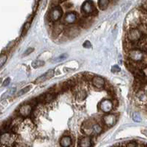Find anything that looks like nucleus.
<instances>
[{"mask_svg": "<svg viewBox=\"0 0 147 147\" xmlns=\"http://www.w3.org/2000/svg\"><path fill=\"white\" fill-rule=\"evenodd\" d=\"M81 131L87 136L98 135L101 133L102 128L98 123H93L90 120H87L83 123L81 126Z\"/></svg>", "mask_w": 147, "mask_h": 147, "instance_id": "nucleus-1", "label": "nucleus"}, {"mask_svg": "<svg viewBox=\"0 0 147 147\" xmlns=\"http://www.w3.org/2000/svg\"><path fill=\"white\" fill-rule=\"evenodd\" d=\"M17 136L15 133H5L1 136V142L2 145H5L9 147L14 146L16 142Z\"/></svg>", "mask_w": 147, "mask_h": 147, "instance_id": "nucleus-2", "label": "nucleus"}, {"mask_svg": "<svg viewBox=\"0 0 147 147\" xmlns=\"http://www.w3.org/2000/svg\"><path fill=\"white\" fill-rule=\"evenodd\" d=\"M145 52L140 49H133L128 51V55L127 57L129 61L135 63H139L142 60L144 57Z\"/></svg>", "mask_w": 147, "mask_h": 147, "instance_id": "nucleus-3", "label": "nucleus"}, {"mask_svg": "<svg viewBox=\"0 0 147 147\" xmlns=\"http://www.w3.org/2000/svg\"><path fill=\"white\" fill-rule=\"evenodd\" d=\"M142 32L138 28H132L127 32L126 39L131 43H137L142 38Z\"/></svg>", "mask_w": 147, "mask_h": 147, "instance_id": "nucleus-4", "label": "nucleus"}, {"mask_svg": "<svg viewBox=\"0 0 147 147\" xmlns=\"http://www.w3.org/2000/svg\"><path fill=\"white\" fill-rule=\"evenodd\" d=\"M96 7L94 6V2L92 1H86L83 3L82 6H81V12L83 15L84 16H88V15H91L92 12L95 10Z\"/></svg>", "mask_w": 147, "mask_h": 147, "instance_id": "nucleus-5", "label": "nucleus"}, {"mask_svg": "<svg viewBox=\"0 0 147 147\" xmlns=\"http://www.w3.org/2000/svg\"><path fill=\"white\" fill-rule=\"evenodd\" d=\"M62 9L58 5L57 7L52 8L49 13V20L51 22H57L61 18Z\"/></svg>", "mask_w": 147, "mask_h": 147, "instance_id": "nucleus-6", "label": "nucleus"}, {"mask_svg": "<svg viewBox=\"0 0 147 147\" xmlns=\"http://www.w3.org/2000/svg\"><path fill=\"white\" fill-rule=\"evenodd\" d=\"M99 108L101 111L104 113H108L111 111L113 108V101L108 99H105L101 101L100 104H99Z\"/></svg>", "mask_w": 147, "mask_h": 147, "instance_id": "nucleus-7", "label": "nucleus"}, {"mask_svg": "<svg viewBox=\"0 0 147 147\" xmlns=\"http://www.w3.org/2000/svg\"><path fill=\"white\" fill-rule=\"evenodd\" d=\"M80 33V29L78 26H70V27L64 29V34L66 37L68 38H75L76 36H78Z\"/></svg>", "mask_w": 147, "mask_h": 147, "instance_id": "nucleus-8", "label": "nucleus"}, {"mask_svg": "<svg viewBox=\"0 0 147 147\" xmlns=\"http://www.w3.org/2000/svg\"><path fill=\"white\" fill-rule=\"evenodd\" d=\"M103 123L108 126H113L116 124L117 120V116L114 114H107L103 117Z\"/></svg>", "mask_w": 147, "mask_h": 147, "instance_id": "nucleus-9", "label": "nucleus"}, {"mask_svg": "<svg viewBox=\"0 0 147 147\" xmlns=\"http://www.w3.org/2000/svg\"><path fill=\"white\" fill-rule=\"evenodd\" d=\"M92 84L94 85V87L98 89H102L105 86V80L103 78L99 76H94L92 79Z\"/></svg>", "mask_w": 147, "mask_h": 147, "instance_id": "nucleus-10", "label": "nucleus"}, {"mask_svg": "<svg viewBox=\"0 0 147 147\" xmlns=\"http://www.w3.org/2000/svg\"><path fill=\"white\" fill-rule=\"evenodd\" d=\"M77 21V14L74 11H70V12H67L64 16V22L65 24H68L71 25Z\"/></svg>", "mask_w": 147, "mask_h": 147, "instance_id": "nucleus-11", "label": "nucleus"}, {"mask_svg": "<svg viewBox=\"0 0 147 147\" xmlns=\"http://www.w3.org/2000/svg\"><path fill=\"white\" fill-rule=\"evenodd\" d=\"M32 107L30 104H24L19 108V114L22 117H28L32 113Z\"/></svg>", "mask_w": 147, "mask_h": 147, "instance_id": "nucleus-12", "label": "nucleus"}, {"mask_svg": "<svg viewBox=\"0 0 147 147\" xmlns=\"http://www.w3.org/2000/svg\"><path fill=\"white\" fill-rule=\"evenodd\" d=\"M137 49H140L142 51H147V35L144 34L142 35L141 39L138 41L137 43Z\"/></svg>", "mask_w": 147, "mask_h": 147, "instance_id": "nucleus-13", "label": "nucleus"}, {"mask_svg": "<svg viewBox=\"0 0 147 147\" xmlns=\"http://www.w3.org/2000/svg\"><path fill=\"white\" fill-rule=\"evenodd\" d=\"M91 139L88 136H86L80 138V140H79V142H78L79 147H90L91 146Z\"/></svg>", "mask_w": 147, "mask_h": 147, "instance_id": "nucleus-14", "label": "nucleus"}, {"mask_svg": "<svg viewBox=\"0 0 147 147\" xmlns=\"http://www.w3.org/2000/svg\"><path fill=\"white\" fill-rule=\"evenodd\" d=\"M55 74V71H53V70H49V71L45 73L44 75L41 76V77H39L36 79V80L34 81L35 84H38V83H40V82H42V81H45L46 80H48V79H50L51 78L54 76Z\"/></svg>", "mask_w": 147, "mask_h": 147, "instance_id": "nucleus-15", "label": "nucleus"}, {"mask_svg": "<svg viewBox=\"0 0 147 147\" xmlns=\"http://www.w3.org/2000/svg\"><path fill=\"white\" fill-rule=\"evenodd\" d=\"M71 143H72V140L69 136H64L60 140V145L61 147H69Z\"/></svg>", "mask_w": 147, "mask_h": 147, "instance_id": "nucleus-16", "label": "nucleus"}, {"mask_svg": "<svg viewBox=\"0 0 147 147\" xmlns=\"http://www.w3.org/2000/svg\"><path fill=\"white\" fill-rule=\"evenodd\" d=\"M110 2L108 0H100L98 2V6L101 10H105L108 7Z\"/></svg>", "mask_w": 147, "mask_h": 147, "instance_id": "nucleus-17", "label": "nucleus"}, {"mask_svg": "<svg viewBox=\"0 0 147 147\" xmlns=\"http://www.w3.org/2000/svg\"><path fill=\"white\" fill-rule=\"evenodd\" d=\"M87 96V93L85 90H80L78 92L77 95H76V97H77V100L78 101H82L84 100Z\"/></svg>", "mask_w": 147, "mask_h": 147, "instance_id": "nucleus-18", "label": "nucleus"}, {"mask_svg": "<svg viewBox=\"0 0 147 147\" xmlns=\"http://www.w3.org/2000/svg\"><path fill=\"white\" fill-rule=\"evenodd\" d=\"M56 96V94H51V93H48V94H45V103H50L51 101H52L55 98Z\"/></svg>", "mask_w": 147, "mask_h": 147, "instance_id": "nucleus-19", "label": "nucleus"}, {"mask_svg": "<svg viewBox=\"0 0 147 147\" xmlns=\"http://www.w3.org/2000/svg\"><path fill=\"white\" fill-rule=\"evenodd\" d=\"M45 65V62L43 61H39V60H36L32 62V66L34 67V68H37V67H40L41 66H44Z\"/></svg>", "mask_w": 147, "mask_h": 147, "instance_id": "nucleus-20", "label": "nucleus"}, {"mask_svg": "<svg viewBox=\"0 0 147 147\" xmlns=\"http://www.w3.org/2000/svg\"><path fill=\"white\" fill-rule=\"evenodd\" d=\"M30 89H31V86H27V87H25V88H23L22 90H21L20 91H18V93H17V94H16V96H22V95H23V94H26L27 92L29 91Z\"/></svg>", "mask_w": 147, "mask_h": 147, "instance_id": "nucleus-21", "label": "nucleus"}, {"mask_svg": "<svg viewBox=\"0 0 147 147\" xmlns=\"http://www.w3.org/2000/svg\"><path fill=\"white\" fill-rule=\"evenodd\" d=\"M6 61H7V55L2 54V55H1V57H0V67H1L4 65L5 63L6 62Z\"/></svg>", "mask_w": 147, "mask_h": 147, "instance_id": "nucleus-22", "label": "nucleus"}, {"mask_svg": "<svg viewBox=\"0 0 147 147\" xmlns=\"http://www.w3.org/2000/svg\"><path fill=\"white\" fill-rule=\"evenodd\" d=\"M30 26H31V23H30V22L25 23V25H24V28H23V30H22V36H23L24 34H25V33L28 32V30L30 28Z\"/></svg>", "mask_w": 147, "mask_h": 147, "instance_id": "nucleus-23", "label": "nucleus"}, {"mask_svg": "<svg viewBox=\"0 0 147 147\" xmlns=\"http://www.w3.org/2000/svg\"><path fill=\"white\" fill-rule=\"evenodd\" d=\"M133 119L135 122L139 123V122H140L142 120V118H141V117L140 116V114H138L137 113H133Z\"/></svg>", "mask_w": 147, "mask_h": 147, "instance_id": "nucleus-24", "label": "nucleus"}, {"mask_svg": "<svg viewBox=\"0 0 147 147\" xmlns=\"http://www.w3.org/2000/svg\"><path fill=\"white\" fill-rule=\"evenodd\" d=\"M111 71H112L113 73H118V72L120 71V67L118 65H114V66L112 67Z\"/></svg>", "mask_w": 147, "mask_h": 147, "instance_id": "nucleus-25", "label": "nucleus"}, {"mask_svg": "<svg viewBox=\"0 0 147 147\" xmlns=\"http://www.w3.org/2000/svg\"><path fill=\"white\" fill-rule=\"evenodd\" d=\"M33 51H34V48H28L27 50L25 51V53L23 54V55H24V56H27L28 55H29V54H31V53L33 52Z\"/></svg>", "mask_w": 147, "mask_h": 147, "instance_id": "nucleus-26", "label": "nucleus"}, {"mask_svg": "<svg viewBox=\"0 0 147 147\" xmlns=\"http://www.w3.org/2000/svg\"><path fill=\"white\" fill-rule=\"evenodd\" d=\"M67 57V55H66V54H64V55H61L59 57H57V58H56L55 59V61H56V62H58L60 61H62V60H64L66 57Z\"/></svg>", "mask_w": 147, "mask_h": 147, "instance_id": "nucleus-27", "label": "nucleus"}, {"mask_svg": "<svg viewBox=\"0 0 147 147\" xmlns=\"http://www.w3.org/2000/svg\"><path fill=\"white\" fill-rule=\"evenodd\" d=\"M83 46L86 48H91V44L89 41H85L84 43L83 44Z\"/></svg>", "mask_w": 147, "mask_h": 147, "instance_id": "nucleus-28", "label": "nucleus"}, {"mask_svg": "<svg viewBox=\"0 0 147 147\" xmlns=\"http://www.w3.org/2000/svg\"><path fill=\"white\" fill-rule=\"evenodd\" d=\"M136 146H137V144H136V142L135 141H131L126 145V147H136Z\"/></svg>", "mask_w": 147, "mask_h": 147, "instance_id": "nucleus-29", "label": "nucleus"}, {"mask_svg": "<svg viewBox=\"0 0 147 147\" xmlns=\"http://www.w3.org/2000/svg\"><path fill=\"white\" fill-rule=\"evenodd\" d=\"M10 81H11L10 78H6V79L4 80V82L2 83V87H6V86H8V85L9 84Z\"/></svg>", "mask_w": 147, "mask_h": 147, "instance_id": "nucleus-30", "label": "nucleus"}, {"mask_svg": "<svg viewBox=\"0 0 147 147\" xmlns=\"http://www.w3.org/2000/svg\"><path fill=\"white\" fill-rule=\"evenodd\" d=\"M113 107H117L118 106V100L114 99V101H113Z\"/></svg>", "mask_w": 147, "mask_h": 147, "instance_id": "nucleus-31", "label": "nucleus"}, {"mask_svg": "<svg viewBox=\"0 0 147 147\" xmlns=\"http://www.w3.org/2000/svg\"><path fill=\"white\" fill-rule=\"evenodd\" d=\"M97 15H98V11H97V10H96V9H95V10H94V11L92 12V14L90 15V16H94H94H96Z\"/></svg>", "mask_w": 147, "mask_h": 147, "instance_id": "nucleus-32", "label": "nucleus"}, {"mask_svg": "<svg viewBox=\"0 0 147 147\" xmlns=\"http://www.w3.org/2000/svg\"><path fill=\"white\" fill-rule=\"evenodd\" d=\"M141 133H142L143 135L146 136H147V129H142V130L141 131Z\"/></svg>", "mask_w": 147, "mask_h": 147, "instance_id": "nucleus-33", "label": "nucleus"}, {"mask_svg": "<svg viewBox=\"0 0 147 147\" xmlns=\"http://www.w3.org/2000/svg\"><path fill=\"white\" fill-rule=\"evenodd\" d=\"M146 147H147V146H146Z\"/></svg>", "mask_w": 147, "mask_h": 147, "instance_id": "nucleus-34", "label": "nucleus"}]
</instances>
